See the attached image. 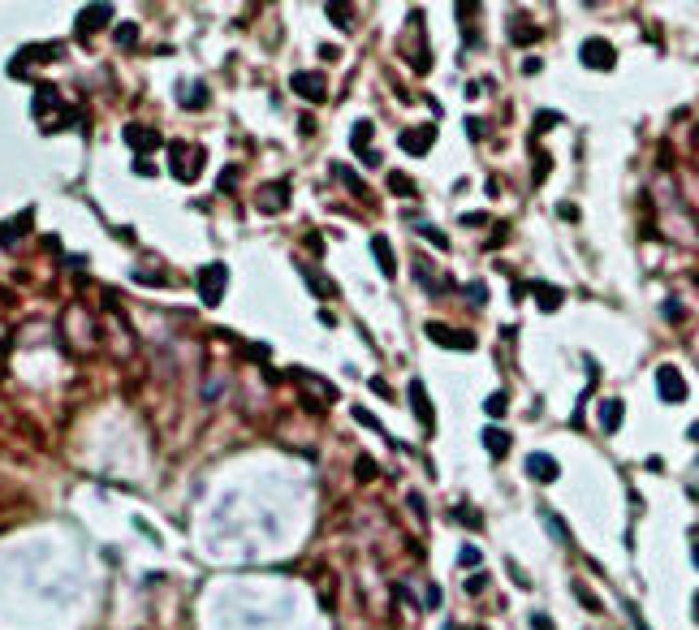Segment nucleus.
Listing matches in <instances>:
<instances>
[{
  "instance_id": "nucleus-14",
  "label": "nucleus",
  "mask_w": 699,
  "mask_h": 630,
  "mask_svg": "<svg viewBox=\"0 0 699 630\" xmlns=\"http://www.w3.org/2000/svg\"><path fill=\"white\" fill-rule=\"evenodd\" d=\"M621 415H626L621 397H609L605 406H600V432H617V427H621Z\"/></svg>"
},
{
  "instance_id": "nucleus-18",
  "label": "nucleus",
  "mask_w": 699,
  "mask_h": 630,
  "mask_svg": "<svg viewBox=\"0 0 699 630\" xmlns=\"http://www.w3.org/2000/svg\"><path fill=\"white\" fill-rule=\"evenodd\" d=\"M389 190H393L397 199H415V194H419V186L406 178V173H389Z\"/></svg>"
},
{
  "instance_id": "nucleus-19",
  "label": "nucleus",
  "mask_w": 699,
  "mask_h": 630,
  "mask_svg": "<svg viewBox=\"0 0 699 630\" xmlns=\"http://www.w3.org/2000/svg\"><path fill=\"white\" fill-rule=\"evenodd\" d=\"M303 276H307V285H311V294L315 298H333L337 289H333V281H324V276H315L311 268H303Z\"/></svg>"
},
{
  "instance_id": "nucleus-1",
  "label": "nucleus",
  "mask_w": 699,
  "mask_h": 630,
  "mask_svg": "<svg viewBox=\"0 0 699 630\" xmlns=\"http://www.w3.org/2000/svg\"><path fill=\"white\" fill-rule=\"evenodd\" d=\"M224 281H229V268H224L220 259L199 272V298H203V307H216V302L224 298Z\"/></svg>"
},
{
  "instance_id": "nucleus-5",
  "label": "nucleus",
  "mask_w": 699,
  "mask_h": 630,
  "mask_svg": "<svg viewBox=\"0 0 699 630\" xmlns=\"http://www.w3.org/2000/svg\"><path fill=\"white\" fill-rule=\"evenodd\" d=\"M410 410H415V419L423 423V432H436V410H432V397H428V385L419 380H410Z\"/></svg>"
},
{
  "instance_id": "nucleus-15",
  "label": "nucleus",
  "mask_w": 699,
  "mask_h": 630,
  "mask_svg": "<svg viewBox=\"0 0 699 630\" xmlns=\"http://www.w3.org/2000/svg\"><path fill=\"white\" fill-rule=\"evenodd\" d=\"M484 449L492 453V458H505V453H510V432H505V427H488V432H484Z\"/></svg>"
},
{
  "instance_id": "nucleus-39",
  "label": "nucleus",
  "mask_w": 699,
  "mask_h": 630,
  "mask_svg": "<svg viewBox=\"0 0 699 630\" xmlns=\"http://www.w3.org/2000/svg\"><path fill=\"white\" fill-rule=\"evenodd\" d=\"M233 182H238V169H224L220 173V190H233Z\"/></svg>"
},
{
  "instance_id": "nucleus-16",
  "label": "nucleus",
  "mask_w": 699,
  "mask_h": 630,
  "mask_svg": "<svg viewBox=\"0 0 699 630\" xmlns=\"http://www.w3.org/2000/svg\"><path fill=\"white\" fill-rule=\"evenodd\" d=\"M126 143L130 147H160V134L156 130H143V125H126Z\"/></svg>"
},
{
  "instance_id": "nucleus-2",
  "label": "nucleus",
  "mask_w": 699,
  "mask_h": 630,
  "mask_svg": "<svg viewBox=\"0 0 699 630\" xmlns=\"http://www.w3.org/2000/svg\"><path fill=\"white\" fill-rule=\"evenodd\" d=\"M656 389H661V397L669 401V406L686 401V380H682V371L673 367V363H661V367H656Z\"/></svg>"
},
{
  "instance_id": "nucleus-41",
  "label": "nucleus",
  "mask_w": 699,
  "mask_h": 630,
  "mask_svg": "<svg viewBox=\"0 0 699 630\" xmlns=\"http://www.w3.org/2000/svg\"><path fill=\"white\" fill-rule=\"evenodd\" d=\"M319 57H324V61H337V57H341V48H337V43H324V48H319Z\"/></svg>"
},
{
  "instance_id": "nucleus-38",
  "label": "nucleus",
  "mask_w": 699,
  "mask_h": 630,
  "mask_svg": "<svg viewBox=\"0 0 699 630\" xmlns=\"http://www.w3.org/2000/svg\"><path fill=\"white\" fill-rule=\"evenodd\" d=\"M454 518H462V522H470V527H475V522H480V514H475V510H466V506H462V510L454 506Z\"/></svg>"
},
{
  "instance_id": "nucleus-45",
  "label": "nucleus",
  "mask_w": 699,
  "mask_h": 630,
  "mask_svg": "<svg viewBox=\"0 0 699 630\" xmlns=\"http://www.w3.org/2000/svg\"><path fill=\"white\" fill-rule=\"evenodd\" d=\"M691 561H695V566H699V544H695V548H691Z\"/></svg>"
},
{
  "instance_id": "nucleus-29",
  "label": "nucleus",
  "mask_w": 699,
  "mask_h": 630,
  "mask_svg": "<svg viewBox=\"0 0 699 630\" xmlns=\"http://www.w3.org/2000/svg\"><path fill=\"white\" fill-rule=\"evenodd\" d=\"M324 13H329V17L337 22V27H341V31H350V17H345L350 9H345V5H324Z\"/></svg>"
},
{
  "instance_id": "nucleus-22",
  "label": "nucleus",
  "mask_w": 699,
  "mask_h": 630,
  "mask_svg": "<svg viewBox=\"0 0 699 630\" xmlns=\"http://www.w3.org/2000/svg\"><path fill=\"white\" fill-rule=\"evenodd\" d=\"M333 173H337V178H341V182H345L350 190H354V194H367V182L359 178V173H354V169H345V164H337Z\"/></svg>"
},
{
  "instance_id": "nucleus-3",
  "label": "nucleus",
  "mask_w": 699,
  "mask_h": 630,
  "mask_svg": "<svg viewBox=\"0 0 699 630\" xmlns=\"http://www.w3.org/2000/svg\"><path fill=\"white\" fill-rule=\"evenodd\" d=\"M289 87L307 99V104H324L329 99V83H324V73H311V69H298L294 78H289Z\"/></svg>"
},
{
  "instance_id": "nucleus-23",
  "label": "nucleus",
  "mask_w": 699,
  "mask_h": 630,
  "mask_svg": "<svg viewBox=\"0 0 699 630\" xmlns=\"http://www.w3.org/2000/svg\"><path fill=\"white\" fill-rule=\"evenodd\" d=\"M544 527H548V531H553V540H561V544H570V527L553 514V510H544Z\"/></svg>"
},
{
  "instance_id": "nucleus-42",
  "label": "nucleus",
  "mask_w": 699,
  "mask_h": 630,
  "mask_svg": "<svg viewBox=\"0 0 699 630\" xmlns=\"http://www.w3.org/2000/svg\"><path fill=\"white\" fill-rule=\"evenodd\" d=\"M436 604H440V587L432 583V587H428V604H423V609H436Z\"/></svg>"
},
{
  "instance_id": "nucleus-40",
  "label": "nucleus",
  "mask_w": 699,
  "mask_h": 630,
  "mask_svg": "<svg viewBox=\"0 0 699 630\" xmlns=\"http://www.w3.org/2000/svg\"><path fill=\"white\" fill-rule=\"evenodd\" d=\"M462 224H466V229H480V224H484V212H466Z\"/></svg>"
},
{
  "instance_id": "nucleus-32",
  "label": "nucleus",
  "mask_w": 699,
  "mask_h": 630,
  "mask_svg": "<svg viewBox=\"0 0 699 630\" xmlns=\"http://www.w3.org/2000/svg\"><path fill=\"white\" fill-rule=\"evenodd\" d=\"M557 121H561L557 113H548V108H544V113L535 117V134H544V130H553V125H557Z\"/></svg>"
},
{
  "instance_id": "nucleus-33",
  "label": "nucleus",
  "mask_w": 699,
  "mask_h": 630,
  "mask_svg": "<svg viewBox=\"0 0 699 630\" xmlns=\"http://www.w3.org/2000/svg\"><path fill=\"white\" fill-rule=\"evenodd\" d=\"M458 561H462V566H480V548H475V544L458 548Z\"/></svg>"
},
{
  "instance_id": "nucleus-10",
  "label": "nucleus",
  "mask_w": 699,
  "mask_h": 630,
  "mask_svg": "<svg viewBox=\"0 0 699 630\" xmlns=\"http://www.w3.org/2000/svg\"><path fill=\"white\" fill-rule=\"evenodd\" d=\"M182 156H186L182 143H173V173L186 178V182H194L199 173H203V151H190V160H182Z\"/></svg>"
},
{
  "instance_id": "nucleus-44",
  "label": "nucleus",
  "mask_w": 699,
  "mask_h": 630,
  "mask_svg": "<svg viewBox=\"0 0 699 630\" xmlns=\"http://www.w3.org/2000/svg\"><path fill=\"white\" fill-rule=\"evenodd\" d=\"M686 436H691V441H699V423H691V432H686Z\"/></svg>"
},
{
  "instance_id": "nucleus-21",
  "label": "nucleus",
  "mask_w": 699,
  "mask_h": 630,
  "mask_svg": "<svg viewBox=\"0 0 699 630\" xmlns=\"http://www.w3.org/2000/svg\"><path fill=\"white\" fill-rule=\"evenodd\" d=\"M535 294H540V307L544 311H557L561 307V289H553V285H531Z\"/></svg>"
},
{
  "instance_id": "nucleus-4",
  "label": "nucleus",
  "mask_w": 699,
  "mask_h": 630,
  "mask_svg": "<svg viewBox=\"0 0 699 630\" xmlns=\"http://www.w3.org/2000/svg\"><path fill=\"white\" fill-rule=\"evenodd\" d=\"M423 333H428L436 345H445V350H475V337H470V333H458V329H449V324H440V320L423 324Z\"/></svg>"
},
{
  "instance_id": "nucleus-43",
  "label": "nucleus",
  "mask_w": 699,
  "mask_h": 630,
  "mask_svg": "<svg viewBox=\"0 0 699 630\" xmlns=\"http://www.w3.org/2000/svg\"><path fill=\"white\" fill-rule=\"evenodd\" d=\"M371 389H376L380 397H393V393H389V385H384V375H376V380H371Z\"/></svg>"
},
{
  "instance_id": "nucleus-26",
  "label": "nucleus",
  "mask_w": 699,
  "mask_h": 630,
  "mask_svg": "<svg viewBox=\"0 0 699 630\" xmlns=\"http://www.w3.org/2000/svg\"><path fill=\"white\" fill-rule=\"evenodd\" d=\"M484 410H488V415H492V419H501V415H505V410H510V397H505V393H492V397H488V401H484Z\"/></svg>"
},
{
  "instance_id": "nucleus-30",
  "label": "nucleus",
  "mask_w": 699,
  "mask_h": 630,
  "mask_svg": "<svg viewBox=\"0 0 699 630\" xmlns=\"http://www.w3.org/2000/svg\"><path fill=\"white\" fill-rule=\"evenodd\" d=\"M574 596H579V600H583V609H591V613H600V600H596V596H591V592H587L583 583H574Z\"/></svg>"
},
{
  "instance_id": "nucleus-25",
  "label": "nucleus",
  "mask_w": 699,
  "mask_h": 630,
  "mask_svg": "<svg viewBox=\"0 0 699 630\" xmlns=\"http://www.w3.org/2000/svg\"><path fill=\"white\" fill-rule=\"evenodd\" d=\"M113 39H117L121 48H134V43H138V27H134V22H121V27L113 31Z\"/></svg>"
},
{
  "instance_id": "nucleus-35",
  "label": "nucleus",
  "mask_w": 699,
  "mask_h": 630,
  "mask_svg": "<svg viewBox=\"0 0 699 630\" xmlns=\"http://www.w3.org/2000/svg\"><path fill=\"white\" fill-rule=\"evenodd\" d=\"M354 419H359V423H367L371 432H380V423H376V415H371V410H363V406H359V410H354Z\"/></svg>"
},
{
  "instance_id": "nucleus-7",
  "label": "nucleus",
  "mask_w": 699,
  "mask_h": 630,
  "mask_svg": "<svg viewBox=\"0 0 699 630\" xmlns=\"http://www.w3.org/2000/svg\"><path fill=\"white\" fill-rule=\"evenodd\" d=\"M583 65H587V69H605V73H609V69L617 65L613 43H609V39H587V43H583Z\"/></svg>"
},
{
  "instance_id": "nucleus-20",
  "label": "nucleus",
  "mask_w": 699,
  "mask_h": 630,
  "mask_svg": "<svg viewBox=\"0 0 699 630\" xmlns=\"http://www.w3.org/2000/svg\"><path fill=\"white\" fill-rule=\"evenodd\" d=\"M350 143H354V151L363 156V151H371V121H359L354 134H350Z\"/></svg>"
},
{
  "instance_id": "nucleus-6",
  "label": "nucleus",
  "mask_w": 699,
  "mask_h": 630,
  "mask_svg": "<svg viewBox=\"0 0 699 630\" xmlns=\"http://www.w3.org/2000/svg\"><path fill=\"white\" fill-rule=\"evenodd\" d=\"M436 143V125H419V130H402L397 134V147L406 151V156H428Z\"/></svg>"
},
{
  "instance_id": "nucleus-9",
  "label": "nucleus",
  "mask_w": 699,
  "mask_h": 630,
  "mask_svg": "<svg viewBox=\"0 0 699 630\" xmlns=\"http://www.w3.org/2000/svg\"><path fill=\"white\" fill-rule=\"evenodd\" d=\"M113 22V5H87V9H78V39H87L91 31H99V27H108Z\"/></svg>"
},
{
  "instance_id": "nucleus-46",
  "label": "nucleus",
  "mask_w": 699,
  "mask_h": 630,
  "mask_svg": "<svg viewBox=\"0 0 699 630\" xmlns=\"http://www.w3.org/2000/svg\"><path fill=\"white\" fill-rule=\"evenodd\" d=\"M445 630H458V626H454V622H445Z\"/></svg>"
},
{
  "instance_id": "nucleus-27",
  "label": "nucleus",
  "mask_w": 699,
  "mask_h": 630,
  "mask_svg": "<svg viewBox=\"0 0 699 630\" xmlns=\"http://www.w3.org/2000/svg\"><path fill=\"white\" fill-rule=\"evenodd\" d=\"M178 99H182V104H186V108H203V104H208V91H203V87H199V83H194V87H190L186 95H178Z\"/></svg>"
},
{
  "instance_id": "nucleus-24",
  "label": "nucleus",
  "mask_w": 699,
  "mask_h": 630,
  "mask_svg": "<svg viewBox=\"0 0 699 630\" xmlns=\"http://www.w3.org/2000/svg\"><path fill=\"white\" fill-rule=\"evenodd\" d=\"M415 229H419L423 238H428V242H432L436 250H449V238H445V234L436 229V224H428V220H419V224H415Z\"/></svg>"
},
{
  "instance_id": "nucleus-31",
  "label": "nucleus",
  "mask_w": 699,
  "mask_h": 630,
  "mask_svg": "<svg viewBox=\"0 0 699 630\" xmlns=\"http://www.w3.org/2000/svg\"><path fill=\"white\" fill-rule=\"evenodd\" d=\"M466 298L475 302V307H484V302H488V289H484V281H470V285H466Z\"/></svg>"
},
{
  "instance_id": "nucleus-12",
  "label": "nucleus",
  "mask_w": 699,
  "mask_h": 630,
  "mask_svg": "<svg viewBox=\"0 0 699 630\" xmlns=\"http://www.w3.org/2000/svg\"><path fill=\"white\" fill-rule=\"evenodd\" d=\"M371 255H376V264H380V272L384 276H397V259H393V246H389V238H371Z\"/></svg>"
},
{
  "instance_id": "nucleus-11",
  "label": "nucleus",
  "mask_w": 699,
  "mask_h": 630,
  "mask_svg": "<svg viewBox=\"0 0 699 630\" xmlns=\"http://www.w3.org/2000/svg\"><path fill=\"white\" fill-rule=\"evenodd\" d=\"M255 203H259V212H281V208L289 203V186H281V182L264 186V194L255 199Z\"/></svg>"
},
{
  "instance_id": "nucleus-47",
  "label": "nucleus",
  "mask_w": 699,
  "mask_h": 630,
  "mask_svg": "<svg viewBox=\"0 0 699 630\" xmlns=\"http://www.w3.org/2000/svg\"><path fill=\"white\" fill-rule=\"evenodd\" d=\"M695 617H699V596H695Z\"/></svg>"
},
{
  "instance_id": "nucleus-36",
  "label": "nucleus",
  "mask_w": 699,
  "mask_h": 630,
  "mask_svg": "<svg viewBox=\"0 0 699 630\" xmlns=\"http://www.w3.org/2000/svg\"><path fill=\"white\" fill-rule=\"evenodd\" d=\"M544 178H548V156H544V151H540V160H535V178H531V182L540 186Z\"/></svg>"
},
{
  "instance_id": "nucleus-13",
  "label": "nucleus",
  "mask_w": 699,
  "mask_h": 630,
  "mask_svg": "<svg viewBox=\"0 0 699 630\" xmlns=\"http://www.w3.org/2000/svg\"><path fill=\"white\" fill-rule=\"evenodd\" d=\"M31 229V212H22V216H13V220H5L0 224V246H13L22 234Z\"/></svg>"
},
{
  "instance_id": "nucleus-8",
  "label": "nucleus",
  "mask_w": 699,
  "mask_h": 630,
  "mask_svg": "<svg viewBox=\"0 0 699 630\" xmlns=\"http://www.w3.org/2000/svg\"><path fill=\"white\" fill-rule=\"evenodd\" d=\"M527 475L535 484H557L561 480V466L553 453H527Z\"/></svg>"
},
{
  "instance_id": "nucleus-34",
  "label": "nucleus",
  "mask_w": 699,
  "mask_h": 630,
  "mask_svg": "<svg viewBox=\"0 0 699 630\" xmlns=\"http://www.w3.org/2000/svg\"><path fill=\"white\" fill-rule=\"evenodd\" d=\"M466 592H470V596H480V592H488V574H475V578H470V583H466Z\"/></svg>"
},
{
  "instance_id": "nucleus-17",
  "label": "nucleus",
  "mask_w": 699,
  "mask_h": 630,
  "mask_svg": "<svg viewBox=\"0 0 699 630\" xmlns=\"http://www.w3.org/2000/svg\"><path fill=\"white\" fill-rule=\"evenodd\" d=\"M61 104V95H57V87H39L35 91V117H43V113H52Z\"/></svg>"
},
{
  "instance_id": "nucleus-28",
  "label": "nucleus",
  "mask_w": 699,
  "mask_h": 630,
  "mask_svg": "<svg viewBox=\"0 0 699 630\" xmlns=\"http://www.w3.org/2000/svg\"><path fill=\"white\" fill-rule=\"evenodd\" d=\"M535 35H540L535 27H522V22H510V39H514V43H531Z\"/></svg>"
},
{
  "instance_id": "nucleus-37",
  "label": "nucleus",
  "mask_w": 699,
  "mask_h": 630,
  "mask_svg": "<svg viewBox=\"0 0 699 630\" xmlns=\"http://www.w3.org/2000/svg\"><path fill=\"white\" fill-rule=\"evenodd\" d=\"M359 480H376V466H371V458H359Z\"/></svg>"
}]
</instances>
